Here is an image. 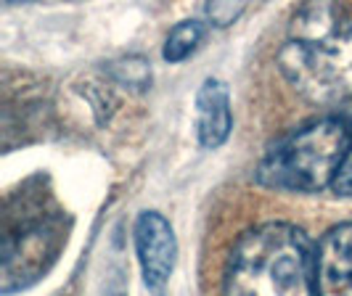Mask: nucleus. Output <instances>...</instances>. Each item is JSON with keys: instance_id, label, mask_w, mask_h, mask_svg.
Returning a JSON list of instances; mask_svg holds the SVG:
<instances>
[{"instance_id": "nucleus-5", "label": "nucleus", "mask_w": 352, "mask_h": 296, "mask_svg": "<svg viewBox=\"0 0 352 296\" xmlns=\"http://www.w3.org/2000/svg\"><path fill=\"white\" fill-rule=\"evenodd\" d=\"M51 227L43 223L8 230L3 244V294H11L14 288L27 286L30 280H35V275H40L43 260L51 254Z\"/></svg>"}, {"instance_id": "nucleus-3", "label": "nucleus", "mask_w": 352, "mask_h": 296, "mask_svg": "<svg viewBox=\"0 0 352 296\" xmlns=\"http://www.w3.org/2000/svg\"><path fill=\"white\" fill-rule=\"evenodd\" d=\"M352 148V127L344 117H318L292 130L260 161L257 183L292 193L334 188Z\"/></svg>"}, {"instance_id": "nucleus-12", "label": "nucleus", "mask_w": 352, "mask_h": 296, "mask_svg": "<svg viewBox=\"0 0 352 296\" xmlns=\"http://www.w3.org/2000/svg\"><path fill=\"white\" fill-rule=\"evenodd\" d=\"M114 296H120V294H114Z\"/></svg>"}, {"instance_id": "nucleus-8", "label": "nucleus", "mask_w": 352, "mask_h": 296, "mask_svg": "<svg viewBox=\"0 0 352 296\" xmlns=\"http://www.w3.org/2000/svg\"><path fill=\"white\" fill-rule=\"evenodd\" d=\"M201 37H204V24H201L199 19H186V21H180V24H175V27L170 30V35L164 40L162 58L170 61V64L186 61V58L199 48Z\"/></svg>"}, {"instance_id": "nucleus-1", "label": "nucleus", "mask_w": 352, "mask_h": 296, "mask_svg": "<svg viewBox=\"0 0 352 296\" xmlns=\"http://www.w3.org/2000/svg\"><path fill=\"white\" fill-rule=\"evenodd\" d=\"M286 82L313 104L352 98V3H307L278 51Z\"/></svg>"}, {"instance_id": "nucleus-6", "label": "nucleus", "mask_w": 352, "mask_h": 296, "mask_svg": "<svg viewBox=\"0 0 352 296\" xmlns=\"http://www.w3.org/2000/svg\"><path fill=\"white\" fill-rule=\"evenodd\" d=\"M318 296H352V220L334 225L316 246Z\"/></svg>"}, {"instance_id": "nucleus-10", "label": "nucleus", "mask_w": 352, "mask_h": 296, "mask_svg": "<svg viewBox=\"0 0 352 296\" xmlns=\"http://www.w3.org/2000/svg\"><path fill=\"white\" fill-rule=\"evenodd\" d=\"M204 16L210 19L214 27H228V24H233L236 19L241 16V11H244V3H207L204 8Z\"/></svg>"}, {"instance_id": "nucleus-11", "label": "nucleus", "mask_w": 352, "mask_h": 296, "mask_svg": "<svg viewBox=\"0 0 352 296\" xmlns=\"http://www.w3.org/2000/svg\"><path fill=\"white\" fill-rule=\"evenodd\" d=\"M334 191L339 193V196H352V148H350V154H347V161H344L342 172L336 177Z\"/></svg>"}, {"instance_id": "nucleus-7", "label": "nucleus", "mask_w": 352, "mask_h": 296, "mask_svg": "<svg viewBox=\"0 0 352 296\" xmlns=\"http://www.w3.org/2000/svg\"><path fill=\"white\" fill-rule=\"evenodd\" d=\"M233 114L226 82L207 77L196 93V138L204 148H220L230 135Z\"/></svg>"}, {"instance_id": "nucleus-9", "label": "nucleus", "mask_w": 352, "mask_h": 296, "mask_svg": "<svg viewBox=\"0 0 352 296\" xmlns=\"http://www.w3.org/2000/svg\"><path fill=\"white\" fill-rule=\"evenodd\" d=\"M111 74L122 82V85H130V87H148L151 82V69H148V61L141 58V56H130V58H124L120 64H114L111 67Z\"/></svg>"}, {"instance_id": "nucleus-2", "label": "nucleus", "mask_w": 352, "mask_h": 296, "mask_svg": "<svg viewBox=\"0 0 352 296\" xmlns=\"http://www.w3.org/2000/svg\"><path fill=\"white\" fill-rule=\"evenodd\" d=\"M223 296H318L316 246L292 223L249 227L233 244Z\"/></svg>"}, {"instance_id": "nucleus-4", "label": "nucleus", "mask_w": 352, "mask_h": 296, "mask_svg": "<svg viewBox=\"0 0 352 296\" xmlns=\"http://www.w3.org/2000/svg\"><path fill=\"white\" fill-rule=\"evenodd\" d=\"M133 241L148 291L154 296H164L177 260V238L173 225L159 212H141L133 227Z\"/></svg>"}]
</instances>
